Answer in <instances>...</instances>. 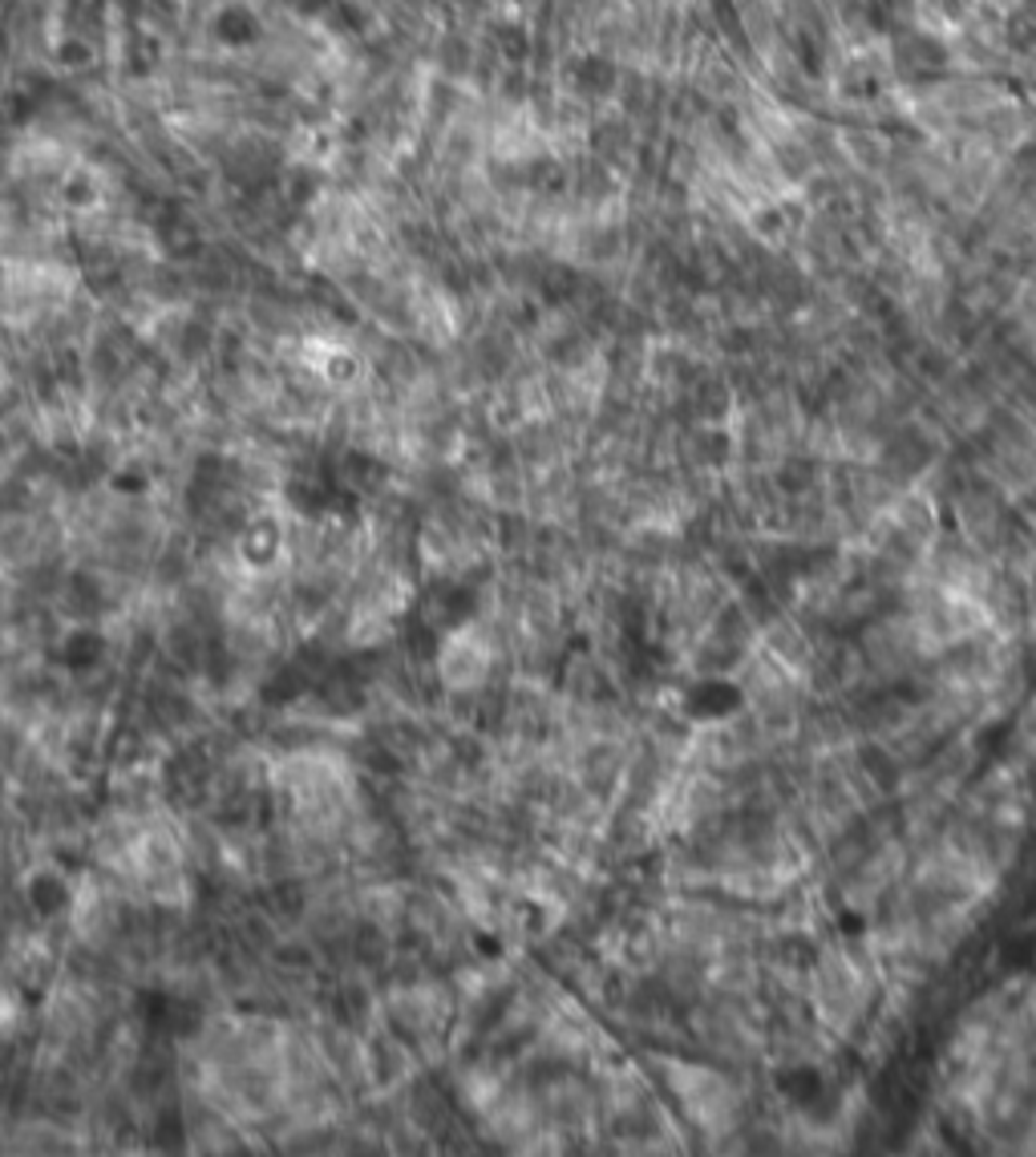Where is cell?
I'll use <instances>...</instances> for the list:
<instances>
[{
	"label": "cell",
	"mask_w": 1036,
	"mask_h": 1157,
	"mask_svg": "<svg viewBox=\"0 0 1036 1157\" xmlns=\"http://www.w3.org/2000/svg\"><path fill=\"white\" fill-rule=\"evenodd\" d=\"M486 663H490V656H486V644H482L478 635L458 632L449 635L446 652H442V680H446L454 693L478 688L482 676H486Z\"/></svg>",
	"instance_id": "obj_1"
}]
</instances>
